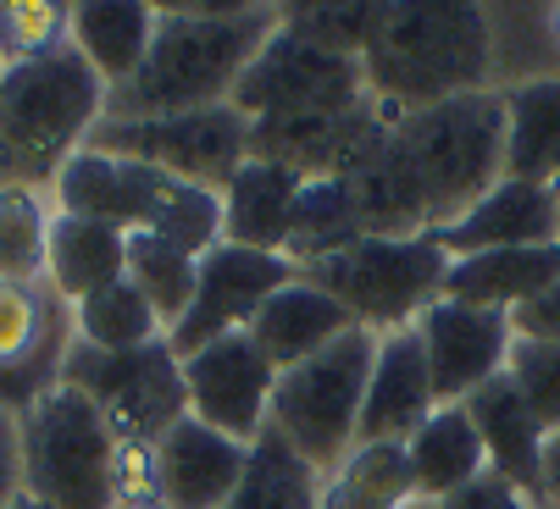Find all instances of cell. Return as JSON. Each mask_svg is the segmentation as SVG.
<instances>
[{
  "label": "cell",
  "instance_id": "f1b7e54d",
  "mask_svg": "<svg viewBox=\"0 0 560 509\" xmlns=\"http://www.w3.org/2000/svg\"><path fill=\"white\" fill-rule=\"evenodd\" d=\"M406 443H355V454L323 482V509H411Z\"/></svg>",
  "mask_w": 560,
  "mask_h": 509
},
{
  "label": "cell",
  "instance_id": "ab89813d",
  "mask_svg": "<svg viewBox=\"0 0 560 509\" xmlns=\"http://www.w3.org/2000/svg\"><path fill=\"white\" fill-rule=\"evenodd\" d=\"M7 509H50V504H45V498H34V493H18Z\"/></svg>",
  "mask_w": 560,
  "mask_h": 509
},
{
  "label": "cell",
  "instance_id": "d6a6232c",
  "mask_svg": "<svg viewBox=\"0 0 560 509\" xmlns=\"http://www.w3.org/2000/svg\"><path fill=\"white\" fill-rule=\"evenodd\" d=\"M505 377L522 388V399L544 421V433H560V344H533V338H516Z\"/></svg>",
  "mask_w": 560,
  "mask_h": 509
},
{
  "label": "cell",
  "instance_id": "8fae6325",
  "mask_svg": "<svg viewBox=\"0 0 560 509\" xmlns=\"http://www.w3.org/2000/svg\"><path fill=\"white\" fill-rule=\"evenodd\" d=\"M72 344H78L72 305L50 283H0V404L12 415L61 388Z\"/></svg>",
  "mask_w": 560,
  "mask_h": 509
},
{
  "label": "cell",
  "instance_id": "484cf974",
  "mask_svg": "<svg viewBox=\"0 0 560 509\" xmlns=\"http://www.w3.org/2000/svg\"><path fill=\"white\" fill-rule=\"evenodd\" d=\"M560 173V78H533L505 95V178L549 184Z\"/></svg>",
  "mask_w": 560,
  "mask_h": 509
},
{
  "label": "cell",
  "instance_id": "74e56055",
  "mask_svg": "<svg viewBox=\"0 0 560 509\" xmlns=\"http://www.w3.org/2000/svg\"><path fill=\"white\" fill-rule=\"evenodd\" d=\"M23 493V438H18V415L0 404V509Z\"/></svg>",
  "mask_w": 560,
  "mask_h": 509
},
{
  "label": "cell",
  "instance_id": "4316f807",
  "mask_svg": "<svg viewBox=\"0 0 560 509\" xmlns=\"http://www.w3.org/2000/svg\"><path fill=\"white\" fill-rule=\"evenodd\" d=\"M366 238V222L355 211V194L345 178H311L300 189V205H294V227H289V261L294 267H316L328 254L350 249Z\"/></svg>",
  "mask_w": 560,
  "mask_h": 509
},
{
  "label": "cell",
  "instance_id": "1f68e13d",
  "mask_svg": "<svg viewBox=\"0 0 560 509\" xmlns=\"http://www.w3.org/2000/svg\"><path fill=\"white\" fill-rule=\"evenodd\" d=\"M50 211L39 189H0V283H45Z\"/></svg>",
  "mask_w": 560,
  "mask_h": 509
},
{
  "label": "cell",
  "instance_id": "9a60e30c",
  "mask_svg": "<svg viewBox=\"0 0 560 509\" xmlns=\"http://www.w3.org/2000/svg\"><path fill=\"white\" fill-rule=\"evenodd\" d=\"M417 338H422V350H428L433 393H439V410H444V404H466L477 388L494 382L511 366L516 327H511L505 310L439 299V305H428L417 316Z\"/></svg>",
  "mask_w": 560,
  "mask_h": 509
},
{
  "label": "cell",
  "instance_id": "d590c367",
  "mask_svg": "<svg viewBox=\"0 0 560 509\" xmlns=\"http://www.w3.org/2000/svg\"><path fill=\"white\" fill-rule=\"evenodd\" d=\"M433 509H533L511 482H500L494 471L489 476H477L471 487H460L455 498H444V504H433Z\"/></svg>",
  "mask_w": 560,
  "mask_h": 509
},
{
  "label": "cell",
  "instance_id": "b9f144b4",
  "mask_svg": "<svg viewBox=\"0 0 560 509\" xmlns=\"http://www.w3.org/2000/svg\"><path fill=\"white\" fill-rule=\"evenodd\" d=\"M122 509H167V504H155V498H133V504H122Z\"/></svg>",
  "mask_w": 560,
  "mask_h": 509
},
{
  "label": "cell",
  "instance_id": "9c48e42d",
  "mask_svg": "<svg viewBox=\"0 0 560 509\" xmlns=\"http://www.w3.org/2000/svg\"><path fill=\"white\" fill-rule=\"evenodd\" d=\"M84 150L144 161V166H155V173H167L178 184L222 194L238 166L250 161V122L238 117L233 106L150 117V122H112V117H101Z\"/></svg>",
  "mask_w": 560,
  "mask_h": 509
},
{
  "label": "cell",
  "instance_id": "6da1fadb",
  "mask_svg": "<svg viewBox=\"0 0 560 509\" xmlns=\"http://www.w3.org/2000/svg\"><path fill=\"white\" fill-rule=\"evenodd\" d=\"M278 7H245V0H189V7H155V39L139 72L106 90L112 122H150L228 106L245 67L278 34Z\"/></svg>",
  "mask_w": 560,
  "mask_h": 509
},
{
  "label": "cell",
  "instance_id": "8992f818",
  "mask_svg": "<svg viewBox=\"0 0 560 509\" xmlns=\"http://www.w3.org/2000/svg\"><path fill=\"white\" fill-rule=\"evenodd\" d=\"M377 360V332L355 327L334 350H323L305 366L278 371L267 433H278L316 476H334L355 443H361V404H366V377Z\"/></svg>",
  "mask_w": 560,
  "mask_h": 509
},
{
  "label": "cell",
  "instance_id": "5b68a950",
  "mask_svg": "<svg viewBox=\"0 0 560 509\" xmlns=\"http://www.w3.org/2000/svg\"><path fill=\"white\" fill-rule=\"evenodd\" d=\"M394 144L417 178L428 227L444 233L505 178V95L477 90L394 117Z\"/></svg>",
  "mask_w": 560,
  "mask_h": 509
},
{
  "label": "cell",
  "instance_id": "d4e9b609",
  "mask_svg": "<svg viewBox=\"0 0 560 509\" xmlns=\"http://www.w3.org/2000/svg\"><path fill=\"white\" fill-rule=\"evenodd\" d=\"M128 277V233L106 227V222H84V216H50V254H45V283L78 305L95 288Z\"/></svg>",
  "mask_w": 560,
  "mask_h": 509
},
{
  "label": "cell",
  "instance_id": "4dcf8cb0",
  "mask_svg": "<svg viewBox=\"0 0 560 509\" xmlns=\"http://www.w3.org/2000/svg\"><path fill=\"white\" fill-rule=\"evenodd\" d=\"M128 283L150 299V310L162 316V327L173 332L184 321V310L195 305L200 254L155 238V233H128Z\"/></svg>",
  "mask_w": 560,
  "mask_h": 509
},
{
  "label": "cell",
  "instance_id": "ffe728a7",
  "mask_svg": "<svg viewBox=\"0 0 560 509\" xmlns=\"http://www.w3.org/2000/svg\"><path fill=\"white\" fill-rule=\"evenodd\" d=\"M345 332H355V316H350L334 294L311 288V283H300V277H294L289 288H278V294L261 305V316L250 321V338L261 344V355H267L278 371L316 360L323 350H334Z\"/></svg>",
  "mask_w": 560,
  "mask_h": 509
},
{
  "label": "cell",
  "instance_id": "44dd1931",
  "mask_svg": "<svg viewBox=\"0 0 560 509\" xmlns=\"http://www.w3.org/2000/svg\"><path fill=\"white\" fill-rule=\"evenodd\" d=\"M555 283H560V238L555 244H522V249H494V254H466V261H450L444 299L516 316L522 305H533Z\"/></svg>",
  "mask_w": 560,
  "mask_h": 509
},
{
  "label": "cell",
  "instance_id": "3957f363",
  "mask_svg": "<svg viewBox=\"0 0 560 509\" xmlns=\"http://www.w3.org/2000/svg\"><path fill=\"white\" fill-rule=\"evenodd\" d=\"M106 117V83L72 39L12 61L0 90V189H39L90 144Z\"/></svg>",
  "mask_w": 560,
  "mask_h": 509
},
{
  "label": "cell",
  "instance_id": "cb8c5ba5",
  "mask_svg": "<svg viewBox=\"0 0 560 509\" xmlns=\"http://www.w3.org/2000/svg\"><path fill=\"white\" fill-rule=\"evenodd\" d=\"M67 39L95 67L106 90H117V83H128L139 72V61L155 39V7H139V0H84L67 17Z\"/></svg>",
  "mask_w": 560,
  "mask_h": 509
},
{
  "label": "cell",
  "instance_id": "7a4b0ae2",
  "mask_svg": "<svg viewBox=\"0 0 560 509\" xmlns=\"http://www.w3.org/2000/svg\"><path fill=\"white\" fill-rule=\"evenodd\" d=\"M361 78L377 111L411 117L455 95H477L489 78V17L460 0H394L372 12Z\"/></svg>",
  "mask_w": 560,
  "mask_h": 509
},
{
  "label": "cell",
  "instance_id": "60d3db41",
  "mask_svg": "<svg viewBox=\"0 0 560 509\" xmlns=\"http://www.w3.org/2000/svg\"><path fill=\"white\" fill-rule=\"evenodd\" d=\"M544 189H549V200H555V227H560V173H555V178H549Z\"/></svg>",
  "mask_w": 560,
  "mask_h": 509
},
{
  "label": "cell",
  "instance_id": "f6af8a7d",
  "mask_svg": "<svg viewBox=\"0 0 560 509\" xmlns=\"http://www.w3.org/2000/svg\"><path fill=\"white\" fill-rule=\"evenodd\" d=\"M411 509H433V504H411Z\"/></svg>",
  "mask_w": 560,
  "mask_h": 509
},
{
  "label": "cell",
  "instance_id": "603a6c76",
  "mask_svg": "<svg viewBox=\"0 0 560 509\" xmlns=\"http://www.w3.org/2000/svg\"><path fill=\"white\" fill-rule=\"evenodd\" d=\"M406 465H411V493L417 504H444L477 476H489V454L477 438L471 415L460 404H444L422 433L406 438Z\"/></svg>",
  "mask_w": 560,
  "mask_h": 509
},
{
  "label": "cell",
  "instance_id": "2e32d148",
  "mask_svg": "<svg viewBox=\"0 0 560 509\" xmlns=\"http://www.w3.org/2000/svg\"><path fill=\"white\" fill-rule=\"evenodd\" d=\"M250 449L233 443L211 427H200L195 415H184L178 427L144 454V498L167 509H222L245 476Z\"/></svg>",
  "mask_w": 560,
  "mask_h": 509
},
{
  "label": "cell",
  "instance_id": "f35d334b",
  "mask_svg": "<svg viewBox=\"0 0 560 509\" xmlns=\"http://www.w3.org/2000/svg\"><path fill=\"white\" fill-rule=\"evenodd\" d=\"M538 509H560V433L544 438V493Z\"/></svg>",
  "mask_w": 560,
  "mask_h": 509
},
{
  "label": "cell",
  "instance_id": "52a82bcc",
  "mask_svg": "<svg viewBox=\"0 0 560 509\" xmlns=\"http://www.w3.org/2000/svg\"><path fill=\"white\" fill-rule=\"evenodd\" d=\"M450 254L433 233L422 238H361L316 267H300V283L334 294L355 327L388 338L399 327H417L428 305L444 299Z\"/></svg>",
  "mask_w": 560,
  "mask_h": 509
},
{
  "label": "cell",
  "instance_id": "e575fe53",
  "mask_svg": "<svg viewBox=\"0 0 560 509\" xmlns=\"http://www.w3.org/2000/svg\"><path fill=\"white\" fill-rule=\"evenodd\" d=\"M372 12L377 7H283V28H294L300 39L339 50V56H361L366 34H372Z\"/></svg>",
  "mask_w": 560,
  "mask_h": 509
},
{
  "label": "cell",
  "instance_id": "836d02e7",
  "mask_svg": "<svg viewBox=\"0 0 560 509\" xmlns=\"http://www.w3.org/2000/svg\"><path fill=\"white\" fill-rule=\"evenodd\" d=\"M67 17L72 7H56V0H28V7H0V56L12 61H28L50 45L67 39Z\"/></svg>",
  "mask_w": 560,
  "mask_h": 509
},
{
  "label": "cell",
  "instance_id": "8d00e7d4",
  "mask_svg": "<svg viewBox=\"0 0 560 509\" xmlns=\"http://www.w3.org/2000/svg\"><path fill=\"white\" fill-rule=\"evenodd\" d=\"M516 338H533V344H560V283L549 294H538L533 305H522L511 316Z\"/></svg>",
  "mask_w": 560,
  "mask_h": 509
},
{
  "label": "cell",
  "instance_id": "d6986e66",
  "mask_svg": "<svg viewBox=\"0 0 560 509\" xmlns=\"http://www.w3.org/2000/svg\"><path fill=\"white\" fill-rule=\"evenodd\" d=\"M433 238L444 244L450 261H466V254H494V249H522V244H555L560 227H555V200H549L544 184L500 178L460 222H450Z\"/></svg>",
  "mask_w": 560,
  "mask_h": 509
},
{
  "label": "cell",
  "instance_id": "e0dca14e",
  "mask_svg": "<svg viewBox=\"0 0 560 509\" xmlns=\"http://www.w3.org/2000/svg\"><path fill=\"white\" fill-rule=\"evenodd\" d=\"M433 415H439V393H433V371L417 327L377 338V360L361 404V443H406Z\"/></svg>",
  "mask_w": 560,
  "mask_h": 509
},
{
  "label": "cell",
  "instance_id": "7c38bea8",
  "mask_svg": "<svg viewBox=\"0 0 560 509\" xmlns=\"http://www.w3.org/2000/svg\"><path fill=\"white\" fill-rule=\"evenodd\" d=\"M300 277V267L289 254H261V249H238V244H217L211 254H200V283H195V305L184 310V321L167 332V344L178 360H189L195 350L217 344L228 332H250V321L261 316V305L289 288Z\"/></svg>",
  "mask_w": 560,
  "mask_h": 509
},
{
  "label": "cell",
  "instance_id": "30bf717a",
  "mask_svg": "<svg viewBox=\"0 0 560 509\" xmlns=\"http://www.w3.org/2000/svg\"><path fill=\"white\" fill-rule=\"evenodd\" d=\"M361 100H366L361 56L323 50V45H311L278 23V34L245 67L228 106L245 122H267V117H305V111H350Z\"/></svg>",
  "mask_w": 560,
  "mask_h": 509
},
{
  "label": "cell",
  "instance_id": "f546056e",
  "mask_svg": "<svg viewBox=\"0 0 560 509\" xmlns=\"http://www.w3.org/2000/svg\"><path fill=\"white\" fill-rule=\"evenodd\" d=\"M72 321H78V344L106 350V355H128V350H144V344H155V338H167L162 316L150 310V299L128 277L95 288L90 299H78Z\"/></svg>",
  "mask_w": 560,
  "mask_h": 509
},
{
  "label": "cell",
  "instance_id": "277c9868",
  "mask_svg": "<svg viewBox=\"0 0 560 509\" xmlns=\"http://www.w3.org/2000/svg\"><path fill=\"white\" fill-rule=\"evenodd\" d=\"M18 438L23 493L50 509H122L144 498V460L128 454L106 415L67 382L18 415Z\"/></svg>",
  "mask_w": 560,
  "mask_h": 509
},
{
  "label": "cell",
  "instance_id": "83f0119b",
  "mask_svg": "<svg viewBox=\"0 0 560 509\" xmlns=\"http://www.w3.org/2000/svg\"><path fill=\"white\" fill-rule=\"evenodd\" d=\"M222 509H323V476H316L278 433H261L250 443L245 476Z\"/></svg>",
  "mask_w": 560,
  "mask_h": 509
},
{
  "label": "cell",
  "instance_id": "ac0fdd59",
  "mask_svg": "<svg viewBox=\"0 0 560 509\" xmlns=\"http://www.w3.org/2000/svg\"><path fill=\"white\" fill-rule=\"evenodd\" d=\"M477 438H483V454H489V471L500 482H511L533 509H538V493H544V421L533 415V404L522 399V388L500 371L494 382H483L466 404Z\"/></svg>",
  "mask_w": 560,
  "mask_h": 509
},
{
  "label": "cell",
  "instance_id": "ba28073f",
  "mask_svg": "<svg viewBox=\"0 0 560 509\" xmlns=\"http://www.w3.org/2000/svg\"><path fill=\"white\" fill-rule=\"evenodd\" d=\"M61 382L84 393L106 415V427L117 433V443L128 454H139V460L189 415L184 360L173 355L167 338H155V344H144V350H128V355L72 344L67 366H61Z\"/></svg>",
  "mask_w": 560,
  "mask_h": 509
},
{
  "label": "cell",
  "instance_id": "5bb4252c",
  "mask_svg": "<svg viewBox=\"0 0 560 509\" xmlns=\"http://www.w3.org/2000/svg\"><path fill=\"white\" fill-rule=\"evenodd\" d=\"M178 194H184L178 178L155 173V166H144V161L101 155V150H78L56 173L61 216L106 222L117 233H162V222H167Z\"/></svg>",
  "mask_w": 560,
  "mask_h": 509
},
{
  "label": "cell",
  "instance_id": "7402d4cb",
  "mask_svg": "<svg viewBox=\"0 0 560 509\" xmlns=\"http://www.w3.org/2000/svg\"><path fill=\"white\" fill-rule=\"evenodd\" d=\"M300 189H305V178H294L289 166H272V161H256L250 155L233 173V184L222 189V244L283 254L289 249Z\"/></svg>",
  "mask_w": 560,
  "mask_h": 509
},
{
  "label": "cell",
  "instance_id": "ee69618b",
  "mask_svg": "<svg viewBox=\"0 0 560 509\" xmlns=\"http://www.w3.org/2000/svg\"><path fill=\"white\" fill-rule=\"evenodd\" d=\"M555 39H560V12H555Z\"/></svg>",
  "mask_w": 560,
  "mask_h": 509
},
{
  "label": "cell",
  "instance_id": "7bdbcfd3",
  "mask_svg": "<svg viewBox=\"0 0 560 509\" xmlns=\"http://www.w3.org/2000/svg\"><path fill=\"white\" fill-rule=\"evenodd\" d=\"M0 90H7V56H0Z\"/></svg>",
  "mask_w": 560,
  "mask_h": 509
},
{
  "label": "cell",
  "instance_id": "4fadbf2b",
  "mask_svg": "<svg viewBox=\"0 0 560 509\" xmlns=\"http://www.w3.org/2000/svg\"><path fill=\"white\" fill-rule=\"evenodd\" d=\"M272 388H278V366L261 355V344L250 332H228V338H217V344H206L184 360L189 415L200 427L245 443V449L267 433Z\"/></svg>",
  "mask_w": 560,
  "mask_h": 509
}]
</instances>
